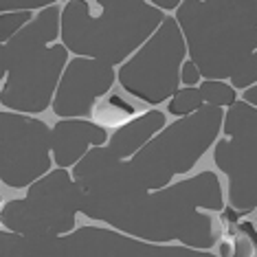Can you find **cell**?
<instances>
[{"mask_svg":"<svg viewBox=\"0 0 257 257\" xmlns=\"http://www.w3.org/2000/svg\"><path fill=\"white\" fill-rule=\"evenodd\" d=\"M242 101L250 108H257V86H248V88L242 90Z\"/></svg>","mask_w":257,"mask_h":257,"instance_id":"ffe728a7","label":"cell"},{"mask_svg":"<svg viewBox=\"0 0 257 257\" xmlns=\"http://www.w3.org/2000/svg\"><path fill=\"white\" fill-rule=\"evenodd\" d=\"M222 207V185L213 172H200L183 183L167 185L165 189L150 194L79 204L86 215L108 222L110 226L141 237L143 242L165 244L178 239L183 246L196 250L213 246L220 237L215 218L200 213L198 209L220 211Z\"/></svg>","mask_w":257,"mask_h":257,"instance_id":"6da1fadb","label":"cell"},{"mask_svg":"<svg viewBox=\"0 0 257 257\" xmlns=\"http://www.w3.org/2000/svg\"><path fill=\"white\" fill-rule=\"evenodd\" d=\"M36 11H11V14H0V44L9 42L25 25L33 20Z\"/></svg>","mask_w":257,"mask_h":257,"instance_id":"9a60e30c","label":"cell"},{"mask_svg":"<svg viewBox=\"0 0 257 257\" xmlns=\"http://www.w3.org/2000/svg\"><path fill=\"white\" fill-rule=\"evenodd\" d=\"M187 49L174 16H165L152 36L121 64L116 79L127 95L159 106L180 88V66Z\"/></svg>","mask_w":257,"mask_h":257,"instance_id":"8992f818","label":"cell"},{"mask_svg":"<svg viewBox=\"0 0 257 257\" xmlns=\"http://www.w3.org/2000/svg\"><path fill=\"white\" fill-rule=\"evenodd\" d=\"M49 0H0V14L11 11H40L49 7Z\"/></svg>","mask_w":257,"mask_h":257,"instance_id":"e0dca14e","label":"cell"},{"mask_svg":"<svg viewBox=\"0 0 257 257\" xmlns=\"http://www.w3.org/2000/svg\"><path fill=\"white\" fill-rule=\"evenodd\" d=\"M204 106L202 97H200V90L196 88H178L174 92L172 97H169V103H167V112L172 116H189L198 112Z\"/></svg>","mask_w":257,"mask_h":257,"instance_id":"5bb4252c","label":"cell"},{"mask_svg":"<svg viewBox=\"0 0 257 257\" xmlns=\"http://www.w3.org/2000/svg\"><path fill=\"white\" fill-rule=\"evenodd\" d=\"M224 137L213 143V163L229 180V209L250 215L257 207V108L235 101L222 119Z\"/></svg>","mask_w":257,"mask_h":257,"instance_id":"52a82bcc","label":"cell"},{"mask_svg":"<svg viewBox=\"0 0 257 257\" xmlns=\"http://www.w3.org/2000/svg\"><path fill=\"white\" fill-rule=\"evenodd\" d=\"M62 5L51 3L36 11L9 42L0 44V103L9 112L40 114L49 110L62 71L68 62V51L62 44H51L60 38Z\"/></svg>","mask_w":257,"mask_h":257,"instance_id":"3957f363","label":"cell"},{"mask_svg":"<svg viewBox=\"0 0 257 257\" xmlns=\"http://www.w3.org/2000/svg\"><path fill=\"white\" fill-rule=\"evenodd\" d=\"M165 16L145 0H71L62 5V46L75 57L123 64Z\"/></svg>","mask_w":257,"mask_h":257,"instance_id":"277c9868","label":"cell"},{"mask_svg":"<svg viewBox=\"0 0 257 257\" xmlns=\"http://www.w3.org/2000/svg\"><path fill=\"white\" fill-rule=\"evenodd\" d=\"M174 20L202 79L233 90L257 81V0H185Z\"/></svg>","mask_w":257,"mask_h":257,"instance_id":"7a4b0ae2","label":"cell"},{"mask_svg":"<svg viewBox=\"0 0 257 257\" xmlns=\"http://www.w3.org/2000/svg\"><path fill=\"white\" fill-rule=\"evenodd\" d=\"M132 116H137V108L130 106L119 95H110L106 103H101L99 108L92 110V119H97L99 125H101V121H103V125H123Z\"/></svg>","mask_w":257,"mask_h":257,"instance_id":"7c38bea8","label":"cell"},{"mask_svg":"<svg viewBox=\"0 0 257 257\" xmlns=\"http://www.w3.org/2000/svg\"><path fill=\"white\" fill-rule=\"evenodd\" d=\"M108 132L103 125L86 119H62L51 127V161L57 169L75 167L90 148H103Z\"/></svg>","mask_w":257,"mask_h":257,"instance_id":"30bf717a","label":"cell"},{"mask_svg":"<svg viewBox=\"0 0 257 257\" xmlns=\"http://www.w3.org/2000/svg\"><path fill=\"white\" fill-rule=\"evenodd\" d=\"M200 97L204 101V106H213V108H229L237 101V92L231 88V84L226 81H213V79H202L198 84Z\"/></svg>","mask_w":257,"mask_h":257,"instance_id":"4fadbf2b","label":"cell"},{"mask_svg":"<svg viewBox=\"0 0 257 257\" xmlns=\"http://www.w3.org/2000/svg\"><path fill=\"white\" fill-rule=\"evenodd\" d=\"M51 165V127L36 116L0 110V183L27 189Z\"/></svg>","mask_w":257,"mask_h":257,"instance_id":"ba28073f","label":"cell"},{"mask_svg":"<svg viewBox=\"0 0 257 257\" xmlns=\"http://www.w3.org/2000/svg\"><path fill=\"white\" fill-rule=\"evenodd\" d=\"M165 125H167L165 112L152 108L139 116H132L123 125H119L112 137H108V143L99 150H101L103 159L108 163H125V161H130L145 143L152 141Z\"/></svg>","mask_w":257,"mask_h":257,"instance_id":"8fae6325","label":"cell"},{"mask_svg":"<svg viewBox=\"0 0 257 257\" xmlns=\"http://www.w3.org/2000/svg\"><path fill=\"white\" fill-rule=\"evenodd\" d=\"M242 229L233 239V257H255V231L253 224H239Z\"/></svg>","mask_w":257,"mask_h":257,"instance_id":"2e32d148","label":"cell"},{"mask_svg":"<svg viewBox=\"0 0 257 257\" xmlns=\"http://www.w3.org/2000/svg\"><path fill=\"white\" fill-rule=\"evenodd\" d=\"M220 257H233V242L220 239Z\"/></svg>","mask_w":257,"mask_h":257,"instance_id":"44dd1931","label":"cell"},{"mask_svg":"<svg viewBox=\"0 0 257 257\" xmlns=\"http://www.w3.org/2000/svg\"><path fill=\"white\" fill-rule=\"evenodd\" d=\"M116 81L112 66L88 60V57H73L66 62L55 88L51 110L60 119H86L88 121L95 110L99 97L108 95Z\"/></svg>","mask_w":257,"mask_h":257,"instance_id":"9c48e42d","label":"cell"},{"mask_svg":"<svg viewBox=\"0 0 257 257\" xmlns=\"http://www.w3.org/2000/svg\"><path fill=\"white\" fill-rule=\"evenodd\" d=\"M222 119V108L202 106L198 112L165 125L130 161L114 163L112 167L119 169V180L127 187L121 196L165 189L174 176L189 174L200 156L218 141Z\"/></svg>","mask_w":257,"mask_h":257,"instance_id":"5b68a950","label":"cell"},{"mask_svg":"<svg viewBox=\"0 0 257 257\" xmlns=\"http://www.w3.org/2000/svg\"><path fill=\"white\" fill-rule=\"evenodd\" d=\"M200 81H202V77H200V73H198V68L194 66V62L185 60L183 66H180V84H183L185 88H196Z\"/></svg>","mask_w":257,"mask_h":257,"instance_id":"ac0fdd59","label":"cell"},{"mask_svg":"<svg viewBox=\"0 0 257 257\" xmlns=\"http://www.w3.org/2000/svg\"><path fill=\"white\" fill-rule=\"evenodd\" d=\"M183 3V0H152V7L154 9H159L163 16H165V11H176L178 9V5Z\"/></svg>","mask_w":257,"mask_h":257,"instance_id":"d6986e66","label":"cell"}]
</instances>
